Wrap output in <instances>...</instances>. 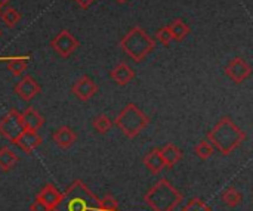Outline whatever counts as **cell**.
Segmentation results:
<instances>
[{
  "instance_id": "6da1fadb",
  "label": "cell",
  "mask_w": 253,
  "mask_h": 211,
  "mask_svg": "<svg viewBox=\"0 0 253 211\" xmlns=\"http://www.w3.org/2000/svg\"><path fill=\"white\" fill-rule=\"evenodd\" d=\"M245 139L246 133L230 117H222L208 133V141L222 155H230L245 142Z\"/></svg>"
},
{
  "instance_id": "7a4b0ae2",
  "label": "cell",
  "mask_w": 253,
  "mask_h": 211,
  "mask_svg": "<svg viewBox=\"0 0 253 211\" xmlns=\"http://www.w3.org/2000/svg\"><path fill=\"white\" fill-rule=\"evenodd\" d=\"M99 200L95 194L82 182L74 180L61 198L53 211H98Z\"/></svg>"
},
{
  "instance_id": "3957f363",
  "label": "cell",
  "mask_w": 253,
  "mask_h": 211,
  "mask_svg": "<svg viewBox=\"0 0 253 211\" xmlns=\"http://www.w3.org/2000/svg\"><path fill=\"white\" fill-rule=\"evenodd\" d=\"M144 201L153 211H173L182 201V195L166 179H160L145 195Z\"/></svg>"
},
{
  "instance_id": "277c9868",
  "label": "cell",
  "mask_w": 253,
  "mask_h": 211,
  "mask_svg": "<svg viewBox=\"0 0 253 211\" xmlns=\"http://www.w3.org/2000/svg\"><path fill=\"white\" fill-rule=\"evenodd\" d=\"M122 50L135 62H142L156 47V41L141 28H130L120 40Z\"/></svg>"
},
{
  "instance_id": "5b68a950",
  "label": "cell",
  "mask_w": 253,
  "mask_h": 211,
  "mask_svg": "<svg viewBox=\"0 0 253 211\" xmlns=\"http://www.w3.org/2000/svg\"><path fill=\"white\" fill-rule=\"evenodd\" d=\"M148 123L150 118L135 104H127L116 118V126L129 139L139 136L141 132L148 126Z\"/></svg>"
},
{
  "instance_id": "8992f818",
  "label": "cell",
  "mask_w": 253,
  "mask_h": 211,
  "mask_svg": "<svg viewBox=\"0 0 253 211\" xmlns=\"http://www.w3.org/2000/svg\"><path fill=\"white\" fill-rule=\"evenodd\" d=\"M22 130H24V124L19 111L10 109L7 114H4L0 118V136H3L10 143L15 145V141L22 133Z\"/></svg>"
},
{
  "instance_id": "52a82bcc",
  "label": "cell",
  "mask_w": 253,
  "mask_h": 211,
  "mask_svg": "<svg viewBox=\"0 0 253 211\" xmlns=\"http://www.w3.org/2000/svg\"><path fill=\"white\" fill-rule=\"evenodd\" d=\"M79 46V40L68 30H62L50 40V47L62 58H68L70 55H73Z\"/></svg>"
},
{
  "instance_id": "ba28073f",
  "label": "cell",
  "mask_w": 253,
  "mask_h": 211,
  "mask_svg": "<svg viewBox=\"0 0 253 211\" xmlns=\"http://www.w3.org/2000/svg\"><path fill=\"white\" fill-rule=\"evenodd\" d=\"M71 93L82 102H87L98 93V86L90 77L82 75L74 81L71 87Z\"/></svg>"
},
{
  "instance_id": "9c48e42d",
  "label": "cell",
  "mask_w": 253,
  "mask_h": 211,
  "mask_svg": "<svg viewBox=\"0 0 253 211\" xmlns=\"http://www.w3.org/2000/svg\"><path fill=\"white\" fill-rule=\"evenodd\" d=\"M252 72V68L251 65L242 59V58H234L233 61H230V64L225 67V74L230 80H233L234 83L240 84L243 83L246 78H249Z\"/></svg>"
},
{
  "instance_id": "30bf717a",
  "label": "cell",
  "mask_w": 253,
  "mask_h": 211,
  "mask_svg": "<svg viewBox=\"0 0 253 211\" xmlns=\"http://www.w3.org/2000/svg\"><path fill=\"white\" fill-rule=\"evenodd\" d=\"M15 93L22 99V101H31L34 99L40 92L42 87L40 84L36 81V78H33L31 75H24L13 87Z\"/></svg>"
},
{
  "instance_id": "8fae6325",
  "label": "cell",
  "mask_w": 253,
  "mask_h": 211,
  "mask_svg": "<svg viewBox=\"0 0 253 211\" xmlns=\"http://www.w3.org/2000/svg\"><path fill=\"white\" fill-rule=\"evenodd\" d=\"M43 139L40 138L39 132H33V130H22V133L18 136V139L15 141V145L19 146L25 154H33L40 145H42Z\"/></svg>"
},
{
  "instance_id": "7c38bea8",
  "label": "cell",
  "mask_w": 253,
  "mask_h": 211,
  "mask_svg": "<svg viewBox=\"0 0 253 211\" xmlns=\"http://www.w3.org/2000/svg\"><path fill=\"white\" fill-rule=\"evenodd\" d=\"M21 117H22V124H24V129L25 130H33V132H39L43 124H44V118L43 115L34 109L33 106H28L25 108L22 112H21Z\"/></svg>"
},
{
  "instance_id": "4fadbf2b",
  "label": "cell",
  "mask_w": 253,
  "mask_h": 211,
  "mask_svg": "<svg viewBox=\"0 0 253 211\" xmlns=\"http://www.w3.org/2000/svg\"><path fill=\"white\" fill-rule=\"evenodd\" d=\"M110 77H111V80H114L117 84L126 86V84H129V83L135 78V71H133V68L129 67L126 62H120V64H117V65L110 71Z\"/></svg>"
},
{
  "instance_id": "5bb4252c",
  "label": "cell",
  "mask_w": 253,
  "mask_h": 211,
  "mask_svg": "<svg viewBox=\"0 0 253 211\" xmlns=\"http://www.w3.org/2000/svg\"><path fill=\"white\" fill-rule=\"evenodd\" d=\"M52 139L61 149H68L76 143L77 135L71 127L64 126V127H59L55 130V133L52 135Z\"/></svg>"
},
{
  "instance_id": "9a60e30c",
  "label": "cell",
  "mask_w": 253,
  "mask_h": 211,
  "mask_svg": "<svg viewBox=\"0 0 253 211\" xmlns=\"http://www.w3.org/2000/svg\"><path fill=\"white\" fill-rule=\"evenodd\" d=\"M59 198H61V192H59V191L56 189V186L52 185V183L44 185V186L40 189V192L37 194V200H40L43 204H46L50 211H53V209L56 207Z\"/></svg>"
},
{
  "instance_id": "2e32d148",
  "label": "cell",
  "mask_w": 253,
  "mask_h": 211,
  "mask_svg": "<svg viewBox=\"0 0 253 211\" xmlns=\"http://www.w3.org/2000/svg\"><path fill=\"white\" fill-rule=\"evenodd\" d=\"M160 154H162L165 167H168V169L175 167V166L182 160V152H181V149H179L176 145H172V143L165 145V146L160 149Z\"/></svg>"
},
{
  "instance_id": "e0dca14e",
  "label": "cell",
  "mask_w": 253,
  "mask_h": 211,
  "mask_svg": "<svg viewBox=\"0 0 253 211\" xmlns=\"http://www.w3.org/2000/svg\"><path fill=\"white\" fill-rule=\"evenodd\" d=\"M144 166L153 173V175H159L163 169H165V163L160 154V149L154 148L150 152H147V155L144 157Z\"/></svg>"
},
{
  "instance_id": "ac0fdd59",
  "label": "cell",
  "mask_w": 253,
  "mask_h": 211,
  "mask_svg": "<svg viewBox=\"0 0 253 211\" xmlns=\"http://www.w3.org/2000/svg\"><path fill=\"white\" fill-rule=\"evenodd\" d=\"M168 27H169L170 34H172V38L176 41H182L191 31L188 24H185L181 18H175L173 21H170V24Z\"/></svg>"
},
{
  "instance_id": "d6986e66",
  "label": "cell",
  "mask_w": 253,
  "mask_h": 211,
  "mask_svg": "<svg viewBox=\"0 0 253 211\" xmlns=\"http://www.w3.org/2000/svg\"><path fill=\"white\" fill-rule=\"evenodd\" d=\"M18 161H19L18 155L10 148H7V146L0 148V170L1 172H4V173L10 172L16 166Z\"/></svg>"
},
{
  "instance_id": "ffe728a7",
  "label": "cell",
  "mask_w": 253,
  "mask_h": 211,
  "mask_svg": "<svg viewBox=\"0 0 253 211\" xmlns=\"http://www.w3.org/2000/svg\"><path fill=\"white\" fill-rule=\"evenodd\" d=\"M221 198H222L224 204H225L227 207H230V209H234V207L240 206L242 201H243L242 194H240L234 186H228V188L221 194Z\"/></svg>"
},
{
  "instance_id": "44dd1931",
  "label": "cell",
  "mask_w": 253,
  "mask_h": 211,
  "mask_svg": "<svg viewBox=\"0 0 253 211\" xmlns=\"http://www.w3.org/2000/svg\"><path fill=\"white\" fill-rule=\"evenodd\" d=\"M0 18L6 24V27L13 28L21 21V13L15 7H3L0 10Z\"/></svg>"
},
{
  "instance_id": "7402d4cb",
  "label": "cell",
  "mask_w": 253,
  "mask_h": 211,
  "mask_svg": "<svg viewBox=\"0 0 253 211\" xmlns=\"http://www.w3.org/2000/svg\"><path fill=\"white\" fill-rule=\"evenodd\" d=\"M27 65H28L27 58H13L7 62V70L10 71L12 75L22 77L27 71Z\"/></svg>"
},
{
  "instance_id": "603a6c76",
  "label": "cell",
  "mask_w": 253,
  "mask_h": 211,
  "mask_svg": "<svg viewBox=\"0 0 253 211\" xmlns=\"http://www.w3.org/2000/svg\"><path fill=\"white\" fill-rule=\"evenodd\" d=\"M92 126H93V129H95V132H96V133H99V135H105V133H108V132L111 130V127H113V121L110 120V117H108V115L101 114V115H96V117L93 118Z\"/></svg>"
},
{
  "instance_id": "cb8c5ba5",
  "label": "cell",
  "mask_w": 253,
  "mask_h": 211,
  "mask_svg": "<svg viewBox=\"0 0 253 211\" xmlns=\"http://www.w3.org/2000/svg\"><path fill=\"white\" fill-rule=\"evenodd\" d=\"M194 152H196V155H197L200 160L206 161V160H209V158L213 155L215 148L212 146V143H211L208 139H205V141H202V142L194 148Z\"/></svg>"
},
{
  "instance_id": "d4e9b609",
  "label": "cell",
  "mask_w": 253,
  "mask_h": 211,
  "mask_svg": "<svg viewBox=\"0 0 253 211\" xmlns=\"http://www.w3.org/2000/svg\"><path fill=\"white\" fill-rule=\"evenodd\" d=\"M98 211H119V204L114 197L105 195L102 200H99Z\"/></svg>"
},
{
  "instance_id": "484cf974",
  "label": "cell",
  "mask_w": 253,
  "mask_h": 211,
  "mask_svg": "<svg viewBox=\"0 0 253 211\" xmlns=\"http://www.w3.org/2000/svg\"><path fill=\"white\" fill-rule=\"evenodd\" d=\"M181 211H213L209 206H206L200 198H193Z\"/></svg>"
},
{
  "instance_id": "4316f807",
  "label": "cell",
  "mask_w": 253,
  "mask_h": 211,
  "mask_svg": "<svg viewBox=\"0 0 253 211\" xmlns=\"http://www.w3.org/2000/svg\"><path fill=\"white\" fill-rule=\"evenodd\" d=\"M156 38H157V40H159L162 44H165V46H169V44L172 43V40H173L168 25H166V27H162V28L157 31V34H156Z\"/></svg>"
},
{
  "instance_id": "83f0119b",
  "label": "cell",
  "mask_w": 253,
  "mask_h": 211,
  "mask_svg": "<svg viewBox=\"0 0 253 211\" xmlns=\"http://www.w3.org/2000/svg\"><path fill=\"white\" fill-rule=\"evenodd\" d=\"M30 211H50V210H49V207H47L46 204H43L40 200H37V198H36V201H33V203H31V206H30Z\"/></svg>"
},
{
  "instance_id": "f1b7e54d",
  "label": "cell",
  "mask_w": 253,
  "mask_h": 211,
  "mask_svg": "<svg viewBox=\"0 0 253 211\" xmlns=\"http://www.w3.org/2000/svg\"><path fill=\"white\" fill-rule=\"evenodd\" d=\"M76 3H77L82 9H87V7H90V6L95 3V0H76Z\"/></svg>"
},
{
  "instance_id": "f546056e",
  "label": "cell",
  "mask_w": 253,
  "mask_h": 211,
  "mask_svg": "<svg viewBox=\"0 0 253 211\" xmlns=\"http://www.w3.org/2000/svg\"><path fill=\"white\" fill-rule=\"evenodd\" d=\"M7 1H9V0H0V10L6 6V3H7Z\"/></svg>"
},
{
  "instance_id": "4dcf8cb0",
  "label": "cell",
  "mask_w": 253,
  "mask_h": 211,
  "mask_svg": "<svg viewBox=\"0 0 253 211\" xmlns=\"http://www.w3.org/2000/svg\"><path fill=\"white\" fill-rule=\"evenodd\" d=\"M116 1H117V3H126L127 0H116Z\"/></svg>"
},
{
  "instance_id": "1f68e13d",
  "label": "cell",
  "mask_w": 253,
  "mask_h": 211,
  "mask_svg": "<svg viewBox=\"0 0 253 211\" xmlns=\"http://www.w3.org/2000/svg\"><path fill=\"white\" fill-rule=\"evenodd\" d=\"M0 35H1V31H0Z\"/></svg>"
}]
</instances>
